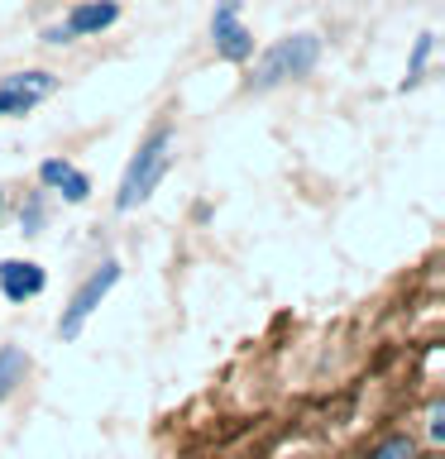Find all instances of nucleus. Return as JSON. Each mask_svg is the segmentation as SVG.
Segmentation results:
<instances>
[{
    "mask_svg": "<svg viewBox=\"0 0 445 459\" xmlns=\"http://www.w3.org/2000/svg\"><path fill=\"white\" fill-rule=\"evenodd\" d=\"M172 143H178V139H172V125H158L153 134L139 143V153L129 158V168H125V182H120L115 206H120V211H135L139 201L153 196V186L163 182V172L172 168V158H178V153H172Z\"/></svg>",
    "mask_w": 445,
    "mask_h": 459,
    "instance_id": "f257e3e1",
    "label": "nucleus"
},
{
    "mask_svg": "<svg viewBox=\"0 0 445 459\" xmlns=\"http://www.w3.org/2000/svg\"><path fill=\"white\" fill-rule=\"evenodd\" d=\"M316 63H321V39H316V34H287V39H278L264 57H258L254 86H258V91H268V86H278L287 77H307Z\"/></svg>",
    "mask_w": 445,
    "mask_h": 459,
    "instance_id": "f03ea898",
    "label": "nucleus"
},
{
    "mask_svg": "<svg viewBox=\"0 0 445 459\" xmlns=\"http://www.w3.org/2000/svg\"><path fill=\"white\" fill-rule=\"evenodd\" d=\"M115 282H120V264H100L92 278H86L77 292H72L67 311H63V321H57V335H63V340H77V335H82V325L92 321V311L100 307V301H106V292H110Z\"/></svg>",
    "mask_w": 445,
    "mask_h": 459,
    "instance_id": "7ed1b4c3",
    "label": "nucleus"
},
{
    "mask_svg": "<svg viewBox=\"0 0 445 459\" xmlns=\"http://www.w3.org/2000/svg\"><path fill=\"white\" fill-rule=\"evenodd\" d=\"M211 34H215V53L225 63H244L254 53V34L240 24V0H221L211 14Z\"/></svg>",
    "mask_w": 445,
    "mask_h": 459,
    "instance_id": "20e7f679",
    "label": "nucleus"
},
{
    "mask_svg": "<svg viewBox=\"0 0 445 459\" xmlns=\"http://www.w3.org/2000/svg\"><path fill=\"white\" fill-rule=\"evenodd\" d=\"M57 77L53 72H14L0 86V115H29L43 96H53Z\"/></svg>",
    "mask_w": 445,
    "mask_h": 459,
    "instance_id": "39448f33",
    "label": "nucleus"
},
{
    "mask_svg": "<svg viewBox=\"0 0 445 459\" xmlns=\"http://www.w3.org/2000/svg\"><path fill=\"white\" fill-rule=\"evenodd\" d=\"M43 282H48V278H43V268L29 264V258H5V264H0V292H5L10 301L39 297Z\"/></svg>",
    "mask_w": 445,
    "mask_h": 459,
    "instance_id": "423d86ee",
    "label": "nucleus"
},
{
    "mask_svg": "<svg viewBox=\"0 0 445 459\" xmlns=\"http://www.w3.org/2000/svg\"><path fill=\"white\" fill-rule=\"evenodd\" d=\"M115 14H120V5L115 0H82V5H72L63 34L67 39H82V34H100V29L115 24Z\"/></svg>",
    "mask_w": 445,
    "mask_h": 459,
    "instance_id": "0eeeda50",
    "label": "nucleus"
},
{
    "mask_svg": "<svg viewBox=\"0 0 445 459\" xmlns=\"http://www.w3.org/2000/svg\"><path fill=\"white\" fill-rule=\"evenodd\" d=\"M39 178H43V186L63 192L67 201H86V196H92V182H86V172L72 168L67 158H48V163L39 168Z\"/></svg>",
    "mask_w": 445,
    "mask_h": 459,
    "instance_id": "6e6552de",
    "label": "nucleus"
},
{
    "mask_svg": "<svg viewBox=\"0 0 445 459\" xmlns=\"http://www.w3.org/2000/svg\"><path fill=\"white\" fill-rule=\"evenodd\" d=\"M24 373H29V354L20 344H5V350H0V402L24 383Z\"/></svg>",
    "mask_w": 445,
    "mask_h": 459,
    "instance_id": "1a4fd4ad",
    "label": "nucleus"
},
{
    "mask_svg": "<svg viewBox=\"0 0 445 459\" xmlns=\"http://www.w3.org/2000/svg\"><path fill=\"white\" fill-rule=\"evenodd\" d=\"M369 459H416V440L412 436H388Z\"/></svg>",
    "mask_w": 445,
    "mask_h": 459,
    "instance_id": "9d476101",
    "label": "nucleus"
},
{
    "mask_svg": "<svg viewBox=\"0 0 445 459\" xmlns=\"http://www.w3.org/2000/svg\"><path fill=\"white\" fill-rule=\"evenodd\" d=\"M426 53H431V34H422L416 39V53H412V72H407V86L422 77V67H426Z\"/></svg>",
    "mask_w": 445,
    "mask_h": 459,
    "instance_id": "9b49d317",
    "label": "nucleus"
},
{
    "mask_svg": "<svg viewBox=\"0 0 445 459\" xmlns=\"http://www.w3.org/2000/svg\"><path fill=\"white\" fill-rule=\"evenodd\" d=\"M431 440H445V402H431Z\"/></svg>",
    "mask_w": 445,
    "mask_h": 459,
    "instance_id": "f8f14e48",
    "label": "nucleus"
},
{
    "mask_svg": "<svg viewBox=\"0 0 445 459\" xmlns=\"http://www.w3.org/2000/svg\"><path fill=\"white\" fill-rule=\"evenodd\" d=\"M39 221H43V206H39V201H29V211H24V235H34Z\"/></svg>",
    "mask_w": 445,
    "mask_h": 459,
    "instance_id": "ddd939ff",
    "label": "nucleus"
}]
</instances>
